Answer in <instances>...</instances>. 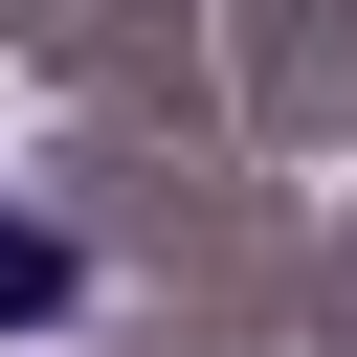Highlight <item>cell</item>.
I'll return each mask as SVG.
<instances>
[{"mask_svg": "<svg viewBox=\"0 0 357 357\" xmlns=\"http://www.w3.org/2000/svg\"><path fill=\"white\" fill-rule=\"evenodd\" d=\"M0 312H67V245H45L22 201H0Z\"/></svg>", "mask_w": 357, "mask_h": 357, "instance_id": "obj_1", "label": "cell"}]
</instances>
